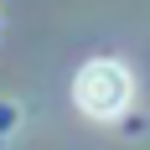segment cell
Masks as SVG:
<instances>
[{
    "instance_id": "6da1fadb",
    "label": "cell",
    "mask_w": 150,
    "mask_h": 150,
    "mask_svg": "<svg viewBox=\"0 0 150 150\" xmlns=\"http://www.w3.org/2000/svg\"><path fill=\"white\" fill-rule=\"evenodd\" d=\"M73 104L88 119H119L124 109L135 104V78H129V67L114 62V57L83 62L78 78H73Z\"/></svg>"
}]
</instances>
